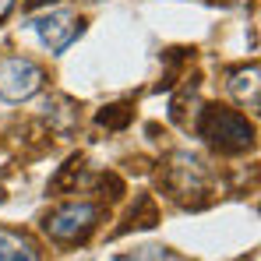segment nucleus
I'll list each match as a JSON object with an SVG mask.
<instances>
[{"label": "nucleus", "mask_w": 261, "mask_h": 261, "mask_svg": "<svg viewBox=\"0 0 261 261\" xmlns=\"http://www.w3.org/2000/svg\"><path fill=\"white\" fill-rule=\"evenodd\" d=\"M0 261H39V251L29 237L14 229H0Z\"/></svg>", "instance_id": "0eeeda50"}, {"label": "nucleus", "mask_w": 261, "mask_h": 261, "mask_svg": "<svg viewBox=\"0 0 261 261\" xmlns=\"http://www.w3.org/2000/svg\"><path fill=\"white\" fill-rule=\"evenodd\" d=\"M120 261H184V258L170 254L166 247H141L138 254H130V258H120Z\"/></svg>", "instance_id": "1a4fd4ad"}, {"label": "nucleus", "mask_w": 261, "mask_h": 261, "mask_svg": "<svg viewBox=\"0 0 261 261\" xmlns=\"http://www.w3.org/2000/svg\"><path fill=\"white\" fill-rule=\"evenodd\" d=\"M229 92L240 106L247 110H258L261 106V85H258V64L244 67V71H233L229 74Z\"/></svg>", "instance_id": "423d86ee"}, {"label": "nucleus", "mask_w": 261, "mask_h": 261, "mask_svg": "<svg viewBox=\"0 0 261 261\" xmlns=\"http://www.w3.org/2000/svg\"><path fill=\"white\" fill-rule=\"evenodd\" d=\"M29 29L39 36V43H43L49 53H60V49H67V46L78 39V32H82V21H78L71 11L57 7V11H46V14H36V18H29Z\"/></svg>", "instance_id": "20e7f679"}, {"label": "nucleus", "mask_w": 261, "mask_h": 261, "mask_svg": "<svg viewBox=\"0 0 261 261\" xmlns=\"http://www.w3.org/2000/svg\"><path fill=\"white\" fill-rule=\"evenodd\" d=\"M198 134H201L208 145H216L219 152H244V148H251V141H254V127H251L240 113H233V110H226V106H208V110L201 113Z\"/></svg>", "instance_id": "f257e3e1"}, {"label": "nucleus", "mask_w": 261, "mask_h": 261, "mask_svg": "<svg viewBox=\"0 0 261 261\" xmlns=\"http://www.w3.org/2000/svg\"><path fill=\"white\" fill-rule=\"evenodd\" d=\"M95 219H99L95 205L71 201V205H60L57 212H49L43 219V229H46V237H53L60 244H78V240H85L88 233L95 229Z\"/></svg>", "instance_id": "f03ea898"}, {"label": "nucleus", "mask_w": 261, "mask_h": 261, "mask_svg": "<svg viewBox=\"0 0 261 261\" xmlns=\"http://www.w3.org/2000/svg\"><path fill=\"white\" fill-rule=\"evenodd\" d=\"M173 176H170V184H173V191L180 198H187V194H201L205 191V166H201V159L198 155H176L173 159Z\"/></svg>", "instance_id": "39448f33"}, {"label": "nucleus", "mask_w": 261, "mask_h": 261, "mask_svg": "<svg viewBox=\"0 0 261 261\" xmlns=\"http://www.w3.org/2000/svg\"><path fill=\"white\" fill-rule=\"evenodd\" d=\"M43 110H46V120L60 130V134H67V130L78 124V110H74V102H67V99H49Z\"/></svg>", "instance_id": "6e6552de"}, {"label": "nucleus", "mask_w": 261, "mask_h": 261, "mask_svg": "<svg viewBox=\"0 0 261 261\" xmlns=\"http://www.w3.org/2000/svg\"><path fill=\"white\" fill-rule=\"evenodd\" d=\"M11 7H14V0H0V21L11 14Z\"/></svg>", "instance_id": "9d476101"}, {"label": "nucleus", "mask_w": 261, "mask_h": 261, "mask_svg": "<svg viewBox=\"0 0 261 261\" xmlns=\"http://www.w3.org/2000/svg\"><path fill=\"white\" fill-rule=\"evenodd\" d=\"M46 74L43 67L29 57H7L0 60V99L7 102H25L43 88Z\"/></svg>", "instance_id": "7ed1b4c3"}]
</instances>
